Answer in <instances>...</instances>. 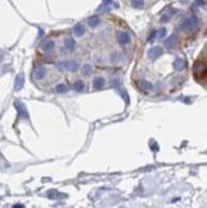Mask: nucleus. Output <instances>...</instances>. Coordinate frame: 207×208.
Instances as JSON below:
<instances>
[{
	"label": "nucleus",
	"instance_id": "nucleus-1",
	"mask_svg": "<svg viewBox=\"0 0 207 208\" xmlns=\"http://www.w3.org/2000/svg\"><path fill=\"white\" fill-rule=\"evenodd\" d=\"M69 77L55 63L40 61L32 73V81L46 92H64L69 87Z\"/></svg>",
	"mask_w": 207,
	"mask_h": 208
},
{
	"label": "nucleus",
	"instance_id": "nucleus-3",
	"mask_svg": "<svg viewBox=\"0 0 207 208\" xmlns=\"http://www.w3.org/2000/svg\"><path fill=\"white\" fill-rule=\"evenodd\" d=\"M156 0H127L128 5H131L134 9H144L147 8L148 4L155 3Z\"/></svg>",
	"mask_w": 207,
	"mask_h": 208
},
{
	"label": "nucleus",
	"instance_id": "nucleus-2",
	"mask_svg": "<svg viewBox=\"0 0 207 208\" xmlns=\"http://www.w3.org/2000/svg\"><path fill=\"white\" fill-rule=\"evenodd\" d=\"M192 74L197 83H200L202 87H206L207 81V58H206V49H203L202 54H200L198 59L194 61L193 68H192Z\"/></svg>",
	"mask_w": 207,
	"mask_h": 208
}]
</instances>
